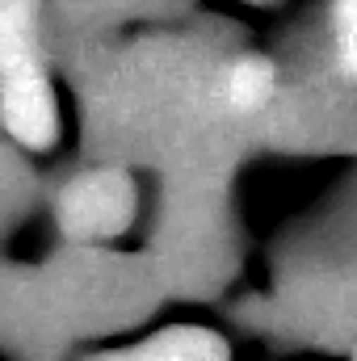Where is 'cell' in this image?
<instances>
[{"label": "cell", "mask_w": 357, "mask_h": 361, "mask_svg": "<svg viewBox=\"0 0 357 361\" xmlns=\"http://www.w3.org/2000/svg\"><path fill=\"white\" fill-rule=\"evenodd\" d=\"M0 114L13 139L47 147L55 139V101L30 42V17L0 25Z\"/></svg>", "instance_id": "cell-1"}, {"label": "cell", "mask_w": 357, "mask_h": 361, "mask_svg": "<svg viewBox=\"0 0 357 361\" xmlns=\"http://www.w3.org/2000/svg\"><path fill=\"white\" fill-rule=\"evenodd\" d=\"M59 214L72 235H114L135 214V189L122 173H89L63 193Z\"/></svg>", "instance_id": "cell-2"}, {"label": "cell", "mask_w": 357, "mask_h": 361, "mask_svg": "<svg viewBox=\"0 0 357 361\" xmlns=\"http://www.w3.org/2000/svg\"><path fill=\"white\" fill-rule=\"evenodd\" d=\"M101 361H227V349L214 332L202 328H173L164 336H152L139 349H122Z\"/></svg>", "instance_id": "cell-3"}, {"label": "cell", "mask_w": 357, "mask_h": 361, "mask_svg": "<svg viewBox=\"0 0 357 361\" xmlns=\"http://www.w3.org/2000/svg\"><path fill=\"white\" fill-rule=\"evenodd\" d=\"M219 92H223L227 109L253 114V109L265 105L269 92H273V68H269L265 59H240V63H231V68L223 72Z\"/></svg>", "instance_id": "cell-4"}, {"label": "cell", "mask_w": 357, "mask_h": 361, "mask_svg": "<svg viewBox=\"0 0 357 361\" xmlns=\"http://www.w3.org/2000/svg\"><path fill=\"white\" fill-rule=\"evenodd\" d=\"M332 34H337L341 68L357 76V0H337V8H332Z\"/></svg>", "instance_id": "cell-5"}, {"label": "cell", "mask_w": 357, "mask_h": 361, "mask_svg": "<svg viewBox=\"0 0 357 361\" xmlns=\"http://www.w3.org/2000/svg\"><path fill=\"white\" fill-rule=\"evenodd\" d=\"M30 17V0H0V25Z\"/></svg>", "instance_id": "cell-6"}]
</instances>
